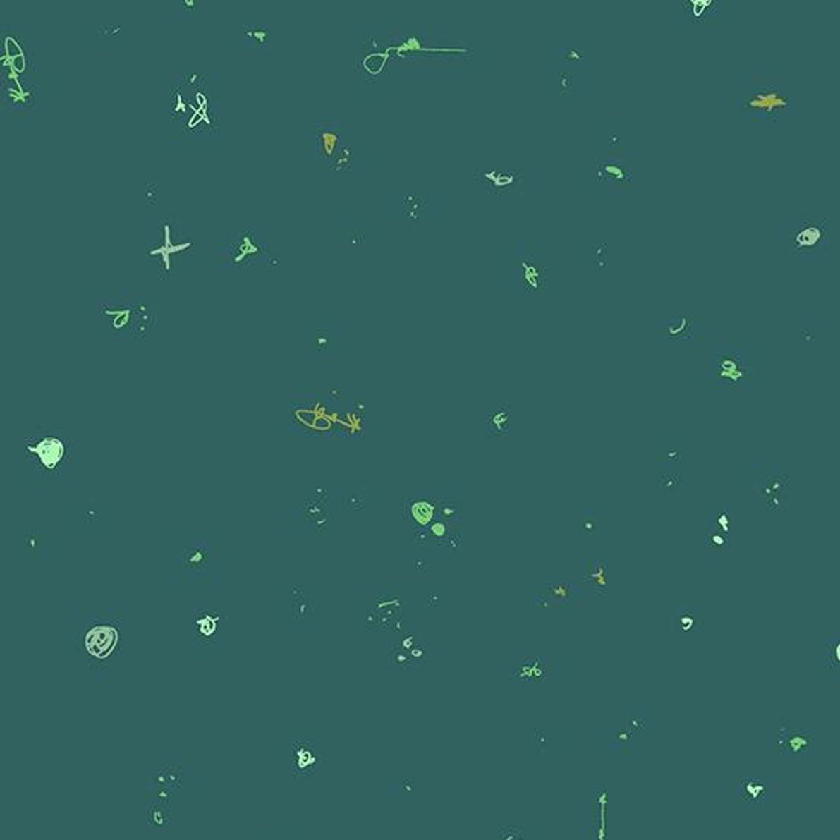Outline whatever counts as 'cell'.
Instances as JSON below:
<instances>
[{"label":"cell","mask_w":840,"mask_h":840,"mask_svg":"<svg viewBox=\"0 0 840 840\" xmlns=\"http://www.w3.org/2000/svg\"><path fill=\"white\" fill-rule=\"evenodd\" d=\"M753 370L743 353L725 350L719 353L713 365V380L717 386L737 388L743 383H753Z\"/></svg>","instance_id":"6da1fadb"},{"label":"cell","mask_w":840,"mask_h":840,"mask_svg":"<svg viewBox=\"0 0 840 840\" xmlns=\"http://www.w3.org/2000/svg\"><path fill=\"white\" fill-rule=\"evenodd\" d=\"M827 221H799L789 236L790 251L798 255H821L827 248Z\"/></svg>","instance_id":"7a4b0ae2"},{"label":"cell","mask_w":840,"mask_h":840,"mask_svg":"<svg viewBox=\"0 0 840 840\" xmlns=\"http://www.w3.org/2000/svg\"><path fill=\"white\" fill-rule=\"evenodd\" d=\"M743 108L760 118L774 121V118L781 117L789 110L790 101L779 95L774 85H762L757 87L754 93L746 99L743 102Z\"/></svg>","instance_id":"3957f363"},{"label":"cell","mask_w":840,"mask_h":840,"mask_svg":"<svg viewBox=\"0 0 840 840\" xmlns=\"http://www.w3.org/2000/svg\"><path fill=\"white\" fill-rule=\"evenodd\" d=\"M816 748L815 731L790 728L789 720L781 719L778 726V753L779 754H813Z\"/></svg>","instance_id":"277c9868"},{"label":"cell","mask_w":840,"mask_h":840,"mask_svg":"<svg viewBox=\"0 0 840 840\" xmlns=\"http://www.w3.org/2000/svg\"><path fill=\"white\" fill-rule=\"evenodd\" d=\"M489 195H512L523 189V174L512 169H483L474 174Z\"/></svg>","instance_id":"5b68a950"},{"label":"cell","mask_w":840,"mask_h":840,"mask_svg":"<svg viewBox=\"0 0 840 840\" xmlns=\"http://www.w3.org/2000/svg\"><path fill=\"white\" fill-rule=\"evenodd\" d=\"M734 796L737 801L763 804L772 799L775 795V786L767 778L749 777L738 778L734 783Z\"/></svg>","instance_id":"8992f818"},{"label":"cell","mask_w":840,"mask_h":840,"mask_svg":"<svg viewBox=\"0 0 840 840\" xmlns=\"http://www.w3.org/2000/svg\"><path fill=\"white\" fill-rule=\"evenodd\" d=\"M325 765V757L313 743H293L292 770L296 777H312Z\"/></svg>","instance_id":"52a82bcc"},{"label":"cell","mask_w":840,"mask_h":840,"mask_svg":"<svg viewBox=\"0 0 840 840\" xmlns=\"http://www.w3.org/2000/svg\"><path fill=\"white\" fill-rule=\"evenodd\" d=\"M518 288L523 292H542L547 286V271L538 266L533 257L526 255L518 260Z\"/></svg>","instance_id":"ba28073f"},{"label":"cell","mask_w":840,"mask_h":840,"mask_svg":"<svg viewBox=\"0 0 840 840\" xmlns=\"http://www.w3.org/2000/svg\"><path fill=\"white\" fill-rule=\"evenodd\" d=\"M787 487L789 477L784 474H772L763 479L760 492L765 497L766 506L770 511H783L787 508Z\"/></svg>","instance_id":"9c48e42d"},{"label":"cell","mask_w":840,"mask_h":840,"mask_svg":"<svg viewBox=\"0 0 840 840\" xmlns=\"http://www.w3.org/2000/svg\"><path fill=\"white\" fill-rule=\"evenodd\" d=\"M316 143H318V154L322 166H330L333 158L341 150V130L336 123H322L316 130Z\"/></svg>","instance_id":"30bf717a"},{"label":"cell","mask_w":840,"mask_h":840,"mask_svg":"<svg viewBox=\"0 0 840 840\" xmlns=\"http://www.w3.org/2000/svg\"><path fill=\"white\" fill-rule=\"evenodd\" d=\"M596 176L599 183L604 184H623L632 183V171L629 166L620 160L612 158H600L596 163Z\"/></svg>","instance_id":"8fae6325"},{"label":"cell","mask_w":840,"mask_h":840,"mask_svg":"<svg viewBox=\"0 0 840 840\" xmlns=\"http://www.w3.org/2000/svg\"><path fill=\"white\" fill-rule=\"evenodd\" d=\"M117 631L111 626H97L87 635V650L96 658H105L117 643Z\"/></svg>","instance_id":"7c38bea8"},{"label":"cell","mask_w":840,"mask_h":840,"mask_svg":"<svg viewBox=\"0 0 840 840\" xmlns=\"http://www.w3.org/2000/svg\"><path fill=\"white\" fill-rule=\"evenodd\" d=\"M542 596L550 600L553 607H571L580 596V590L576 584H542L538 587ZM538 592V595H540Z\"/></svg>","instance_id":"4fadbf2b"},{"label":"cell","mask_w":840,"mask_h":840,"mask_svg":"<svg viewBox=\"0 0 840 840\" xmlns=\"http://www.w3.org/2000/svg\"><path fill=\"white\" fill-rule=\"evenodd\" d=\"M511 404L501 403L497 409L487 415V433L494 438H506L511 434Z\"/></svg>","instance_id":"5bb4252c"},{"label":"cell","mask_w":840,"mask_h":840,"mask_svg":"<svg viewBox=\"0 0 840 840\" xmlns=\"http://www.w3.org/2000/svg\"><path fill=\"white\" fill-rule=\"evenodd\" d=\"M681 6L687 18L695 23H707L720 9V4L716 0H688Z\"/></svg>","instance_id":"9a60e30c"},{"label":"cell","mask_w":840,"mask_h":840,"mask_svg":"<svg viewBox=\"0 0 840 840\" xmlns=\"http://www.w3.org/2000/svg\"><path fill=\"white\" fill-rule=\"evenodd\" d=\"M704 611L700 608H679L676 616V629L684 635L699 634L704 631Z\"/></svg>","instance_id":"2e32d148"},{"label":"cell","mask_w":840,"mask_h":840,"mask_svg":"<svg viewBox=\"0 0 840 840\" xmlns=\"http://www.w3.org/2000/svg\"><path fill=\"white\" fill-rule=\"evenodd\" d=\"M590 566L584 575V580L590 582L597 595H608V582H607V561L605 559H588Z\"/></svg>","instance_id":"e0dca14e"},{"label":"cell","mask_w":840,"mask_h":840,"mask_svg":"<svg viewBox=\"0 0 840 840\" xmlns=\"http://www.w3.org/2000/svg\"><path fill=\"white\" fill-rule=\"evenodd\" d=\"M546 659L544 658H526L523 659V663L520 664L518 669L512 670L511 671V678L512 679H535V681H542L547 678V670H546Z\"/></svg>","instance_id":"ac0fdd59"},{"label":"cell","mask_w":840,"mask_h":840,"mask_svg":"<svg viewBox=\"0 0 840 840\" xmlns=\"http://www.w3.org/2000/svg\"><path fill=\"white\" fill-rule=\"evenodd\" d=\"M400 212L410 222L418 224L427 213L426 200L421 195H404L400 200Z\"/></svg>","instance_id":"d6986e66"},{"label":"cell","mask_w":840,"mask_h":840,"mask_svg":"<svg viewBox=\"0 0 840 840\" xmlns=\"http://www.w3.org/2000/svg\"><path fill=\"white\" fill-rule=\"evenodd\" d=\"M31 450L38 454L39 461H42L43 465H46L47 468H54L64 454L63 446L55 438H46Z\"/></svg>","instance_id":"ffe728a7"},{"label":"cell","mask_w":840,"mask_h":840,"mask_svg":"<svg viewBox=\"0 0 840 840\" xmlns=\"http://www.w3.org/2000/svg\"><path fill=\"white\" fill-rule=\"evenodd\" d=\"M693 336L691 330V318L688 316H681L676 321L671 318L666 327V338L670 339H690Z\"/></svg>","instance_id":"44dd1931"},{"label":"cell","mask_w":840,"mask_h":840,"mask_svg":"<svg viewBox=\"0 0 840 840\" xmlns=\"http://www.w3.org/2000/svg\"><path fill=\"white\" fill-rule=\"evenodd\" d=\"M705 546L708 550H711L713 553H720L725 552V549H728L729 546V538L726 533L724 532H719L717 529L711 528V526H705Z\"/></svg>","instance_id":"7402d4cb"},{"label":"cell","mask_w":840,"mask_h":840,"mask_svg":"<svg viewBox=\"0 0 840 840\" xmlns=\"http://www.w3.org/2000/svg\"><path fill=\"white\" fill-rule=\"evenodd\" d=\"M737 521H738L737 517H731V511L714 509L713 512H711V518L708 520L707 525L717 529L719 532H724L728 535V533L731 532V528H733Z\"/></svg>","instance_id":"603a6c76"},{"label":"cell","mask_w":840,"mask_h":840,"mask_svg":"<svg viewBox=\"0 0 840 840\" xmlns=\"http://www.w3.org/2000/svg\"><path fill=\"white\" fill-rule=\"evenodd\" d=\"M355 163H358V155H355L353 147L343 146V147H341L339 152L336 154L330 166L333 171H348V169H353V166H355Z\"/></svg>","instance_id":"cb8c5ba5"},{"label":"cell","mask_w":840,"mask_h":840,"mask_svg":"<svg viewBox=\"0 0 840 840\" xmlns=\"http://www.w3.org/2000/svg\"><path fill=\"white\" fill-rule=\"evenodd\" d=\"M245 37L248 38V42L254 46H259V47H266L269 43V32H268V26H262V25H254V26H246L245 29Z\"/></svg>","instance_id":"d4e9b609"},{"label":"cell","mask_w":840,"mask_h":840,"mask_svg":"<svg viewBox=\"0 0 840 840\" xmlns=\"http://www.w3.org/2000/svg\"><path fill=\"white\" fill-rule=\"evenodd\" d=\"M840 663V641L839 637L834 635L828 641V652H827V667L832 674H837Z\"/></svg>","instance_id":"484cf974"},{"label":"cell","mask_w":840,"mask_h":840,"mask_svg":"<svg viewBox=\"0 0 840 840\" xmlns=\"http://www.w3.org/2000/svg\"><path fill=\"white\" fill-rule=\"evenodd\" d=\"M658 485L664 488L669 494H675L679 488V476L674 471H667L658 476Z\"/></svg>","instance_id":"4316f807"},{"label":"cell","mask_w":840,"mask_h":840,"mask_svg":"<svg viewBox=\"0 0 840 840\" xmlns=\"http://www.w3.org/2000/svg\"><path fill=\"white\" fill-rule=\"evenodd\" d=\"M412 512H413L415 520L420 521L421 525H426V523L432 517V506L429 505V503H417V505L413 506Z\"/></svg>","instance_id":"83f0119b"},{"label":"cell","mask_w":840,"mask_h":840,"mask_svg":"<svg viewBox=\"0 0 840 840\" xmlns=\"http://www.w3.org/2000/svg\"><path fill=\"white\" fill-rule=\"evenodd\" d=\"M559 55H561L562 61H567V63L578 64L580 61H584V54L578 51V49H567V51L566 49H561Z\"/></svg>","instance_id":"f1b7e54d"},{"label":"cell","mask_w":840,"mask_h":840,"mask_svg":"<svg viewBox=\"0 0 840 840\" xmlns=\"http://www.w3.org/2000/svg\"><path fill=\"white\" fill-rule=\"evenodd\" d=\"M616 745L619 746H629L631 740H632V731L629 728H619L616 729Z\"/></svg>","instance_id":"f546056e"},{"label":"cell","mask_w":840,"mask_h":840,"mask_svg":"<svg viewBox=\"0 0 840 840\" xmlns=\"http://www.w3.org/2000/svg\"><path fill=\"white\" fill-rule=\"evenodd\" d=\"M499 837L506 839V840H518L523 836H521V829H518V828H501L499 832Z\"/></svg>","instance_id":"4dcf8cb0"},{"label":"cell","mask_w":840,"mask_h":840,"mask_svg":"<svg viewBox=\"0 0 840 840\" xmlns=\"http://www.w3.org/2000/svg\"><path fill=\"white\" fill-rule=\"evenodd\" d=\"M561 95L562 96L571 95V75L567 72H561Z\"/></svg>","instance_id":"1f68e13d"},{"label":"cell","mask_w":840,"mask_h":840,"mask_svg":"<svg viewBox=\"0 0 840 840\" xmlns=\"http://www.w3.org/2000/svg\"><path fill=\"white\" fill-rule=\"evenodd\" d=\"M664 461L669 462V463H671V465H675L676 462L681 461V451L676 450V449H674V447L666 449V451H664Z\"/></svg>","instance_id":"d6a6232c"},{"label":"cell","mask_w":840,"mask_h":840,"mask_svg":"<svg viewBox=\"0 0 840 840\" xmlns=\"http://www.w3.org/2000/svg\"><path fill=\"white\" fill-rule=\"evenodd\" d=\"M180 6H181V8H180L181 11H185V13H195L196 9H200V8H196V6H201V4H200V2H196V0H183V2L180 4Z\"/></svg>","instance_id":"836d02e7"},{"label":"cell","mask_w":840,"mask_h":840,"mask_svg":"<svg viewBox=\"0 0 840 840\" xmlns=\"http://www.w3.org/2000/svg\"><path fill=\"white\" fill-rule=\"evenodd\" d=\"M628 726H629L631 731L638 729V728H645V720L640 719V717L632 716V717L628 719Z\"/></svg>","instance_id":"e575fe53"},{"label":"cell","mask_w":840,"mask_h":840,"mask_svg":"<svg viewBox=\"0 0 840 840\" xmlns=\"http://www.w3.org/2000/svg\"><path fill=\"white\" fill-rule=\"evenodd\" d=\"M596 528H597V523L595 518H591V520L585 518L584 523H582V529H584L585 533H592Z\"/></svg>","instance_id":"d590c367"},{"label":"cell","mask_w":840,"mask_h":840,"mask_svg":"<svg viewBox=\"0 0 840 840\" xmlns=\"http://www.w3.org/2000/svg\"><path fill=\"white\" fill-rule=\"evenodd\" d=\"M187 79H189V81H187V83H189V84H190V85H193V87H200V85H202V83H204V76H202V75H200V73H192V75H187Z\"/></svg>","instance_id":"8d00e7d4"},{"label":"cell","mask_w":840,"mask_h":840,"mask_svg":"<svg viewBox=\"0 0 840 840\" xmlns=\"http://www.w3.org/2000/svg\"><path fill=\"white\" fill-rule=\"evenodd\" d=\"M101 31H105V32H104L105 35H114V34H118V31H121V28H116V26H111V28H110V26H105V28H101Z\"/></svg>","instance_id":"74e56055"}]
</instances>
